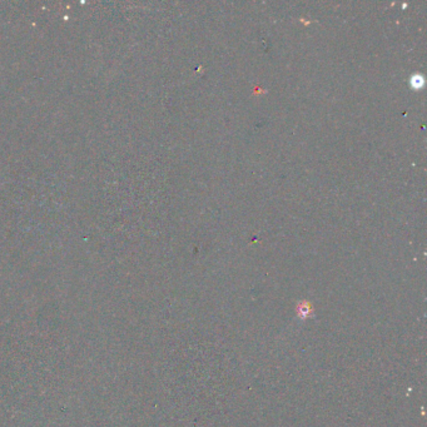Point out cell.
Returning a JSON list of instances; mask_svg holds the SVG:
<instances>
[{"instance_id":"obj_1","label":"cell","mask_w":427,"mask_h":427,"mask_svg":"<svg viewBox=\"0 0 427 427\" xmlns=\"http://www.w3.org/2000/svg\"><path fill=\"white\" fill-rule=\"evenodd\" d=\"M411 85H412V88H415V89H421L422 87H424L425 82H424V78H422L420 74H415L412 78H411Z\"/></svg>"}]
</instances>
